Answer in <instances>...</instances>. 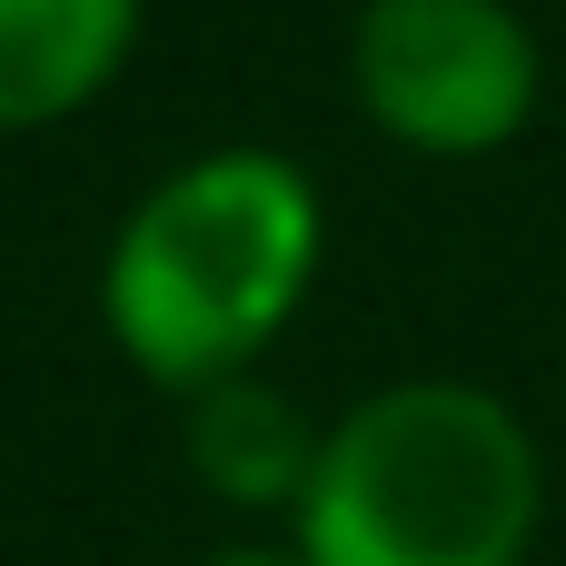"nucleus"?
I'll return each mask as SVG.
<instances>
[{"label": "nucleus", "mask_w": 566, "mask_h": 566, "mask_svg": "<svg viewBox=\"0 0 566 566\" xmlns=\"http://www.w3.org/2000/svg\"><path fill=\"white\" fill-rule=\"evenodd\" d=\"M318 249H328L318 179L289 149H259V139L199 149L159 189H139V209L99 259L109 348L179 398L249 378L269 338L308 308Z\"/></svg>", "instance_id": "obj_1"}, {"label": "nucleus", "mask_w": 566, "mask_h": 566, "mask_svg": "<svg viewBox=\"0 0 566 566\" xmlns=\"http://www.w3.org/2000/svg\"><path fill=\"white\" fill-rule=\"evenodd\" d=\"M289 517L308 566H527L547 468L497 388L398 378L318 438Z\"/></svg>", "instance_id": "obj_2"}, {"label": "nucleus", "mask_w": 566, "mask_h": 566, "mask_svg": "<svg viewBox=\"0 0 566 566\" xmlns=\"http://www.w3.org/2000/svg\"><path fill=\"white\" fill-rule=\"evenodd\" d=\"M358 109L418 159H488L537 119L547 60L507 0H358Z\"/></svg>", "instance_id": "obj_3"}, {"label": "nucleus", "mask_w": 566, "mask_h": 566, "mask_svg": "<svg viewBox=\"0 0 566 566\" xmlns=\"http://www.w3.org/2000/svg\"><path fill=\"white\" fill-rule=\"evenodd\" d=\"M139 50V0H0V139L90 109Z\"/></svg>", "instance_id": "obj_4"}, {"label": "nucleus", "mask_w": 566, "mask_h": 566, "mask_svg": "<svg viewBox=\"0 0 566 566\" xmlns=\"http://www.w3.org/2000/svg\"><path fill=\"white\" fill-rule=\"evenodd\" d=\"M318 438L328 428H308L259 368L189 398V468L229 507H298L308 497V468H318Z\"/></svg>", "instance_id": "obj_5"}, {"label": "nucleus", "mask_w": 566, "mask_h": 566, "mask_svg": "<svg viewBox=\"0 0 566 566\" xmlns=\"http://www.w3.org/2000/svg\"><path fill=\"white\" fill-rule=\"evenodd\" d=\"M199 566H308L298 547H219V557H199Z\"/></svg>", "instance_id": "obj_6"}]
</instances>
